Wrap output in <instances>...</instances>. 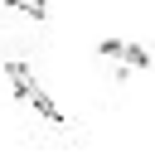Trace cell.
Returning <instances> with one entry per match:
<instances>
[{"label":"cell","mask_w":155,"mask_h":155,"mask_svg":"<svg viewBox=\"0 0 155 155\" xmlns=\"http://www.w3.org/2000/svg\"><path fill=\"white\" fill-rule=\"evenodd\" d=\"M5 78H10V87H15L19 97H29V102H34V111H39L44 121H63V111L53 107V97H48V92L34 82V73H29L24 63H10V68H5Z\"/></svg>","instance_id":"obj_1"},{"label":"cell","mask_w":155,"mask_h":155,"mask_svg":"<svg viewBox=\"0 0 155 155\" xmlns=\"http://www.w3.org/2000/svg\"><path fill=\"white\" fill-rule=\"evenodd\" d=\"M102 58H126V63H145V48H131V44H102Z\"/></svg>","instance_id":"obj_2"},{"label":"cell","mask_w":155,"mask_h":155,"mask_svg":"<svg viewBox=\"0 0 155 155\" xmlns=\"http://www.w3.org/2000/svg\"><path fill=\"white\" fill-rule=\"evenodd\" d=\"M10 10L29 15V19H44V5H34V0H10Z\"/></svg>","instance_id":"obj_3"}]
</instances>
